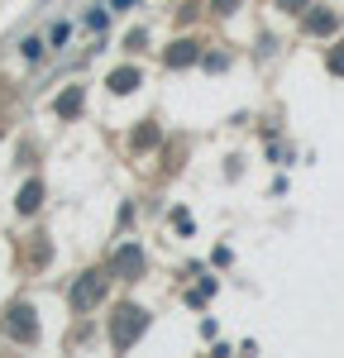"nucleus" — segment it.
<instances>
[{"label":"nucleus","instance_id":"nucleus-16","mask_svg":"<svg viewBox=\"0 0 344 358\" xmlns=\"http://www.w3.org/2000/svg\"><path fill=\"white\" fill-rule=\"evenodd\" d=\"M139 0H110V10H134Z\"/></svg>","mask_w":344,"mask_h":358},{"label":"nucleus","instance_id":"nucleus-12","mask_svg":"<svg viewBox=\"0 0 344 358\" xmlns=\"http://www.w3.org/2000/svg\"><path fill=\"white\" fill-rule=\"evenodd\" d=\"M57 115H82V86H72V91L57 101Z\"/></svg>","mask_w":344,"mask_h":358},{"label":"nucleus","instance_id":"nucleus-4","mask_svg":"<svg viewBox=\"0 0 344 358\" xmlns=\"http://www.w3.org/2000/svg\"><path fill=\"white\" fill-rule=\"evenodd\" d=\"M110 273H115V277H124V282L143 277V248H139V244H120V248H115Z\"/></svg>","mask_w":344,"mask_h":358},{"label":"nucleus","instance_id":"nucleus-1","mask_svg":"<svg viewBox=\"0 0 344 358\" xmlns=\"http://www.w3.org/2000/svg\"><path fill=\"white\" fill-rule=\"evenodd\" d=\"M143 330H148V310H139V306H120V310H115L110 339H115V349H120V354H124V349H134Z\"/></svg>","mask_w":344,"mask_h":358},{"label":"nucleus","instance_id":"nucleus-11","mask_svg":"<svg viewBox=\"0 0 344 358\" xmlns=\"http://www.w3.org/2000/svg\"><path fill=\"white\" fill-rule=\"evenodd\" d=\"M82 24L91 29V34H101V29H110V5H91L82 15Z\"/></svg>","mask_w":344,"mask_h":358},{"label":"nucleus","instance_id":"nucleus-5","mask_svg":"<svg viewBox=\"0 0 344 358\" xmlns=\"http://www.w3.org/2000/svg\"><path fill=\"white\" fill-rule=\"evenodd\" d=\"M340 29V15L335 10H311L306 15V34H315V38H325V34H335Z\"/></svg>","mask_w":344,"mask_h":358},{"label":"nucleus","instance_id":"nucleus-13","mask_svg":"<svg viewBox=\"0 0 344 358\" xmlns=\"http://www.w3.org/2000/svg\"><path fill=\"white\" fill-rule=\"evenodd\" d=\"M239 5H244V0H210V10H215V15H234Z\"/></svg>","mask_w":344,"mask_h":358},{"label":"nucleus","instance_id":"nucleus-10","mask_svg":"<svg viewBox=\"0 0 344 358\" xmlns=\"http://www.w3.org/2000/svg\"><path fill=\"white\" fill-rule=\"evenodd\" d=\"M67 43H72V20H53V29H48V48L62 53Z\"/></svg>","mask_w":344,"mask_h":358},{"label":"nucleus","instance_id":"nucleus-15","mask_svg":"<svg viewBox=\"0 0 344 358\" xmlns=\"http://www.w3.org/2000/svg\"><path fill=\"white\" fill-rule=\"evenodd\" d=\"M278 10H292L296 15V10H311V0H278Z\"/></svg>","mask_w":344,"mask_h":358},{"label":"nucleus","instance_id":"nucleus-6","mask_svg":"<svg viewBox=\"0 0 344 358\" xmlns=\"http://www.w3.org/2000/svg\"><path fill=\"white\" fill-rule=\"evenodd\" d=\"M196 57H201V48L192 43V38H177V43L168 48V57H163V62H168V67H192Z\"/></svg>","mask_w":344,"mask_h":358},{"label":"nucleus","instance_id":"nucleus-2","mask_svg":"<svg viewBox=\"0 0 344 358\" xmlns=\"http://www.w3.org/2000/svg\"><path fill=\"white\" fill-rule=\"evenodd\" d=\"M101 296H106V273H82L67 292L72 310H91V306H101Z\"/></svg>","mask_w":344,"mask_h":358},{"label":"nucleus","instance_id":"nucleus-14","mask_svg":"<svg viewBox=\"0 0 344 358\" xmlns=\"http://www.w3.org/2000/svg\"><path fill=\"white\" fill-rule=\"evenodd\" d=\"M330 72H335V77H344V43L330 53Z\"/></svg>","mask_w":344,"mask_h":358},{"label":"nucleus","instance_id":"nucleus-9","mask_svg":"<svg viewBox=\"0 0 344 358\" xmlns=\"http://www.w3.org/2000/svg\"><path fill=\"white\" fill-rule=\"evenodd\" d=\"M139 86V67H120V72H110V91L115 96H129Z\"/></svg>","mask_w":344,"mask_h":358},{"label":"nucleus","instance_id":"nucleus-8","mask_svg":"<svg viewBox=\"0 0 344 358\" xmlns=\"http://www.w3.org/2000/svg\"><path fill=\"white\" fill-rule=\"evenodd\" d=\"M48 53H53V48H48V38H38V34H29L24 43H20V57H24L29 67H38V62H43Z\"/></svg>","mask_w":344,"mask_h":358},{"label":"nucleus","instance_id":"nucleus-3","mask_svg":"<svg viewBox=\"0 0 344 358\" xmlns=\"http://www.w3.org/2000/svg\"><path fill=\"white\" fill-rule=\"evenodd\" d=\"M5 334H10L15 344H34V339H38V320H34V306H15V310H10V320H5Z\"/></svg>","mask_w":344,"mask_h":358},{"label":"nucleus","instance_id":"nucleus-7","mask_svg":"<svg viewBox=\"0 0 344 358\" xmlns=\"http://www.w3.org/2000/svg\"><path fill=\"white\" fill-rule=\"evenodd\" d=\"M15 206H20V215H34V210L43 206V182H38V177H34V182H24V187H20V201H15Z\"/></svg>","mask_w":344,"mask_h":358}]
</instances>
